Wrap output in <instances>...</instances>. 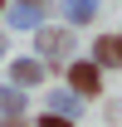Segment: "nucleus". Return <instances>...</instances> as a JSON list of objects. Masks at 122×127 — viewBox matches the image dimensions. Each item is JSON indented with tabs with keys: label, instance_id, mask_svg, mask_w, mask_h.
Wrapping results in <instances>:
<instances>
[{
	"label": "nucleus",
	"instance_id": "nucleus-1",
	"mask_svg": "<svg viewBox=\"0 0 122 127\" xmlns=\"http://www.w3.org/2000/svg\"><path fill=\"white\" fill-rule=\"evenodd\" d=\"M68 83L78 93H98V64H73L68 68Z\"/></svg>",
	"mask_w": 122,
	"mask_h": 127
},
{
	"label": "nucleus",
	"instance_id": "nucleus-2",
	"mask_svg": "<svg viewBox=\"0 0 122 127\" xmlns=\"http://www.w3.org/2000/svg\"><path fill=\"white\" fill-rule=\"evenodd\" d=\"M63 49H68V34L63 30H39V54H44V59L63 54Z\"/></svg>",
	"mask_w": 122,
	"mask_h": 127
},
{
	"label": "nucleus",
	"instance_id": "nucleus-3",
	"mask_svg": "<svg viewBox=\"0 0 122 127\" xmlns=\"http://www.w3.org/2000/svg\"><path fill=\"white\" fill-rule=\"evenodd\" d=\"M98 59L103 64H122V39H98Z\"/></svg>",
	"mask_w": 122,
	"mask_h": 127
},
{
	"label": "nucleus",
	"instance_id": "nucleus-4",
	"mask_svg": "<svg viewBox=\"0 0 122 127\" xmlns=\"http://www.w3.org/2000/svg\"><path fill=\"white\" fill-rule=\"evenodd\" d=\"M10 73H15V83H34V78H39V64H34V59H20Z\"/></svg>",
	"mask_w": 122,
	"mask_h": 127
},
{
	"label": "nucleus",
	"instance_id": "nucleus-5",
	"mask_svg": "<svg viewBox=\"0 0 122 127\" xmlns=\"http://www.w3.org/2000/svg\"><path fill=\"white\" fill-rule=\"evenodd\" d=\"M93 15V0H68V20H88Z\"/></svg>",
	"mask_w": 122,
	"mask_h": 127
},
{
	"label": "nucleus",
	"instance_id": "nucleus-6",
	"mask_svg": "<svg viewBox=\"0 0 122 127\" xmlns=\"http://www.w3.org/2000/svg\"><path fill=\"white\" fill-rule=\"evenodd\" d=\"M0 108H20V93H15V88H5V93H0Z\"/></svg>",
	"mask_w": 122,
	"mask_h": 127
},
{
	"label": "nucleus",
	"instance_id": "nucleus-7",
	"mask_svg": "<svg viewBox=\"0 0 122 127\" xmlns=\"http://www.w3.org/2000/svg\"><path fill=\"white\" fill-rule=\"evenodd\" d=\"M44 127H68V122H59V117H44Z\"/></svg>",
	"mask_w": 122,
	"mask_h": 127
},
{
	"label": "nucleus",
	"instance_id": "nucleus-8",
	"mask_svg": "<svg viewBox=\"0 0 122 127\" xmlns=\"http://www.w3.org/2000/svg\"><path fill=\"white\" fill-rule=\"evenodd\" d=\"M25 5H30V10H39V5H44V0H25Z\"/></svg>",
	"mask_w": 122,
	"mask_h": 127
},
{
	"label": "nucleus",
	"instance_id": "nucleus-9",
	"mask_svg": "<svg viewBox=\"0 0 122 127\" xmlns=\"http://www.w3.org/2000/svg\"><path fill=\"white\" fill-rule=\"evenodd\" d=\"M0 5H5V0H0Z\"/></svg>",
	"mask_w": 122,
	"mask_h": 127
}]
</instances>
